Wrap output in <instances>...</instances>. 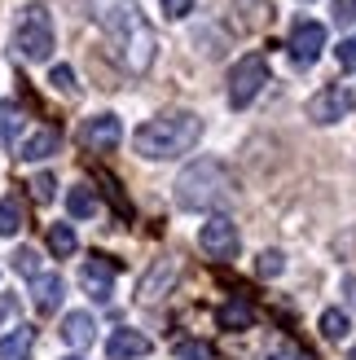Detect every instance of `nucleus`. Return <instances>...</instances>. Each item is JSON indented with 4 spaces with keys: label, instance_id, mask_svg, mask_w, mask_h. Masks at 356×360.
I'll use <instances>...</instances> for the list:
<instances>
[{
    "label": "nucleus",
    "instance_id": "nucleus-1",
    "mask_svg": "<svg viewBox=\"0 0 356 360\" xmlns=\"http://www.w3.org/2000/svg\"><path fill=\"white\" fill-rule=\"evenodd\" d=\"M93 18L132 70H146L154 62V31L141 22L136 0H93Z\"/></svg>",
    "mask_w": 356,
    "mask_h": 360
},
{
    "label": "nucleus",
    "instance_id": "nucleus-2",
    "mask_svg": "<svg viewBox=\"0 0 356 360\" xmlns=\"http://www.w3.org/2000/svg\"><path fill=\"white\" fill-rule=\"evenodd\" d=\"M203 141V115H193V110H167V115H154L146 119L136 128L132 136V146L141 158H181L189 154L193 146Z\"/></svg>",
    "mask_w": 356,
    "mask_h": 360
},
{
    "label": "nucleus",
    "instance_id": "nucleus-3",
    "mask_svg": "<svg viewBox=\"0 0 356 360\" xmlns=\"http://www.w3.org/2000/svg\"><path fill=\"white\" fill-rule=\"evenodd\" d=\"M172 189H176V207L181 211H211V207H220V202L234 198L238 180H234V172H229L220 158L203 154V158H193V163L176 176Z\"/></svg>",
    "mask_w": 356,
    "mask_h": 360
},
{
    "label": "nucleus",
    "instance_id": "nucleus-4",
    "mask_svg": "<svg viewBox=\"0 0 356 360\" xmlns=\"http://www.w3.org/2000/svg\"><path fill=\"white\" fill-rule=\"evenodd\" d=\"M13 49H18V58H27V62H49V53H53L49 9H40V5L23 9V18H18V27H13Z\"/></svg>",
    "mask_w": 356,
    "mask_h": 360
},
{
    "label": "nucleus",
    "instance_id": "nucleus-5",
    "mask_svg": "<svg viewBox=\"0 0 356 360\" xmlns=\"http://www.w3.org/2000/svg\"><path fill=\"white\" fill-rule=\"evenodd\" d=\"M264 84H269V62H264L260 53L238 58L234 70H229V105H234V110H246Z\"/></svg>",
    "mask_w": 356,
    "mask_h": 360
},
{
    "label": "nucleus",
    "instance_id": "nucleus-6",
    "mask_svg": "<svg viewBox=\"0 0 356 360\" xmlns=\"http://www.w3.org/2000/svg\"><path fill=\"white\" fill-rule=\"evenodd\" d=\"M198 246L211 259H234L238 255V229L229 215H211V220L198 229Z\"/></svg>",
    "mask_w": 356,
    "mask_h": 360
},
{
    "label": "nucleus",
    "instance_id": "nucleus-7",
    "mask_svg": "<svg viewBox=\"0 0 356 360\" xmlns=\"http://www.w3.org/2000/svg\"><path fill=\"white\" fill-rule=\"evenodd\" d=\"M348 110H352V93L343 84H326L322 93H312V101H308V119L312 123H339V119H348Z\"/></svg>",
    "mask_w": 356,
    "mask_h": 360
},
{
    "label": "nucleus",
    "instance_id": "nucleus-8",
    "mask_svg": "<svg viewBox=\"0 0 356 360\" xmlns=\"http://www.w3.org/2000/svg\"><path fill=\"white\" fill-rule=\"evenodd\" d=\"M273 0H229V27L242 35H255L273 22Z\"/></svg>",
    "mask_w": 356,
    "mask_h": 360
},
{
    "label": "nucleus",
    "instance_id": "nucleus-9",
    "mask_svg": "<svg viewBox=\"0 0 356 360\" xmlns=\"http://www.w3.org/2000/svg\"><path fill=\"white\" fill-rule=\"evenodd\" d=\"M176 273H181V264H176V259H154L150 268H146V277H141L136 281V299L141 303H154L158 295H167L172 290V285H176Z\"/></svg>",
    "mask_w": 356,
    "mask_h": 360
},
{
    "label": "nucleus",
    "instance_id": "nucleus-10",
    "mask_svg": "<svg viewBox=\"0 0 356 360\" xmlns=\"http://www.w3.org/2000/svg\"><path fill=\"white\" fill-rule=\"evenodd\" d=\"M80 141H84L93 154H106V150H115L119 141H123V128H119L115 115H93V119H84Z\"/></svg>",
    "mask_w": 356,
    "mask_h": 360
},
{
    "label": "nucleus",
    "instance_id": "nucleus-11",
    "mask_svg": "<svg viewBox=\"0 0 356 360\" xmlns=\"http://www.w3.org/2000/svg\"><path fill=\"white\" fill-rule=\"evenodd\" d=\"M322 49H326V27L322 22H299L295 35H291V58L299 66H312L317 58H322Z\"/></svg>",
    "mask_w": 356,
    "mask_h": 360
},
{
    "label": "nucleus",
    "instance_id": "nucleus-12",
    "mask_svg": "<svg viewBox=\"0 0 356 360\" xmlns=\"http://www.w3.org/2000/svg\"><path fill=\"white\" fill-rule=\"evenodd\" d=\"M80 281H84V290L93 295L97 303H106V299H110V290H115V264L106 259V255H93V259L84 264Z\"/></svg>",
    "mask_w": 356,
    "mask_h": 360
},
{
    "label": "nucleus",
    "instance_id": "nucleus-13",
    "mask_svg": "<svg viewBox=\"0 0 356 360\" xmlns=\"http://www.w3.org/2000/svg\"><path fill=\"white\" fill-rule=\"evenodd\" d=\"M31 295H35V308L49 316V312H58V308H62L66 285H62V277H58V273H40V277L31 281Z\"/></svg>",
    "mask_w": 356,
    "mask_h": 360
},
{
    "label": "nucleus",
    "instance_id": "nucleus-14",
    "mask_svg": "<svg viewBox=\"0 0 356 360\" xmlns=\"http://www.w3.org/2000/svg\"><path fill=\"white\" fill-rule=\"evenodd\" d=\"M106 352H110V360H136L150 352V338L141 330H115L110 343H106Z\"/></svg>",
    "mask_w": 356,
    "mask_h": 360
},
{
    "label": "nucleus",
    "instance_id": "nucleus-15",
    "mask_svg": "<svg viewBox=\"0 0 356 360\" xmlns=\"http://www.w3.org/2000/svg\"><path fill=\"white\" fill-rule=\"evenodd\" d=\"M62 146V132L58 128H40L35 136H27L23 146H18V158H27V163H40V158H53Z\"/></svg>",
    "mask_w": 356,
    "mask_h": 360
},
{
    "label": "nucleus",
    "instance_id": "nucleus-16",
    "mask_svg": "<svg viewBox=\"0 0 356 360\" xmlns=\"http://www.w3.org/2000/svg\"><path fill=\"white\" fill-rule=\"evenodd\" d=\"M62 338L70 347H88L97 338V321H93V312H66V321H62Z\"/></svg>",
    "mask_w": 356,
    "mask_h": 360
},
{
    "label": "nucleus",
    "instance_id": "nucleus-17",
    "mask_svg": "<svg viewBox=\"0 0 356 360\" xmlns=\"http://www.w3.org/2000/svg\"><path fill=\"white\" fill-rule=\"evenodd\" d=\"M35 347V330L31 326H13L5 338H0V360H27Z\"/></svg>",
    "mask_w": 356,
    "mask_h": 360
},
{
    "label": "nucleus",
    "instance_id": "nucleus-18",
    "mask_svg": "<svg viewBox=\"0 0 356 360\" xmlns=\"http://www.w3.org/2000/svg\"><path fill=\"white\" fill-rule=\"evenodd\" d=\"M220 326H224V330H251V326H255V308H251L246 299L224 303V308H220Z\"/></svg>",
    "mask_w": 356,
    "mask_h": 360
},
{
    "label": "nucleus",
    "instance_id": "nucleus-19",
    "mask_svg": "<svg viewBox=\"0 0 356 360\" xmlns=\"http://www.w3.org/2000/svg\"><path fill=\"white\" fill-rule=\"evenodd\" d=\"M23 220H27V215H23V198H0V238H13V233L18 229H23Z\"/></svg>",
    "mask_w": 356,
    "mask_h": 360
},
{
    "label": "nucleus",
    "instance_id": "nucleus-20",
    "mask_svg": "<svg viewBox=\"0 0 356 360\" xmlns=\"http://www.w3.org/2000/svg\"><path fill=\"white\" fill-rule=\"evenodd\" d=\"M66 211L75 215V220H88V215L97 211V193L88 189V185H70V193H66Z\"/></svg>",
    "mask_w": 356,
    "mask_h": 360
},
{
    "label": "nucleus",
    "instance_id": "nucleus-21",
    "mask_svg": "<svg viewBox=\"0 0 356 360\" xmlns=\"http://www.w3.org/2000/svg\"><path fill=\"white\" fill-rule=\"evenodd\" d=\"M49 250H53L58 259L75 255V229H70V224H53V229H49Z\"/></svg>",
    "mask_w": 356,
    "mask_h": 360
},
{
    "label": "nucleus",
    "instance_id": "nucleus-22",
    "mask_svg": "<svg viewBox=\"0 0 356 360\" xmlns=\"http://www.w3.org/2000/svg\"><path fill=\"white\" fill-rule=\"evenodd\" d=\"M348 330H352L348 312H339V308H326V312H322V334H326V338H334V343H339V338H348Z\"/></svg>",
    "mask_w": 356,
    "mask_h": 360
},
{
    "label": "nucleus",
    "instance_id": "nucleus-23",
    "mask_svg": "<svg viewBox=\"0 0 356 360\" xmlns=\"http://www.w3.org/2000/svg\"><path fill=\"white\" fill-rule=\"evenodd\" d=\"M13 273H23V277H40V255H35L31 246H23V250H13Z\"/></svg>",
    "mask_w": 356,
    "mask_h": 360
},
{
    "label": "nucleus",
    "instance_id": "nucleus-24",
    "mask_svg": "<svg viewBox=\"0 0 356 360\" xmlns=\"http://www.w3.org/2000/svg\"><path fill=\"white\" fill-rule=\"evenodd\" d=\"M281 268H286V255H281V250H260V259H255L260 277H281Z\"/></svg>",
    "mask_w": 356,
    "mask_h": 360
},
{
    "label": "nucleus",
    "instance_id": "nucleus-25",
    "mask_svg": "<svg viewBox=\"0 0 356 360\" xmlns=\"http://www.w3.org/2000/svg\"><path fill=\"white\" fill-rule=\"evenodd\" d=\"M0 132H5L9 146H18V132H23V115H18V105H5V110H0Z\"/></svg>",
    "mask_w": 356,
    "mask_h": 360
},
{
    "label": "nucleus",
    "instance_id": "nucleus-26",
    "mask_svg": "<svg viewBox=\"0 0 356 360\" xmlns=\"http://www.w3.org/2000/svg\"><path fill=\"white\" fill-rule=\"evenodd\" d=\"M49 84L58 88V93H75V88H80V84H75V70H70V66H53V70H49Z\"/></svg>",
    "mask_w": 356,
    "mask_h": 360
},
{
    "label": "nucleus",
    "instance_id": "nucleus-27",
    "mask_svg": "<svg viewBox=\"0 0 356 360\" xmlns=\"http://www.w3.org/2000/svg\"><path fill=\"white\" fill-rule=\"evenodd\" d=\"M269 360H312V356L299 347V343H277V347L269 352Z\"/></svg>",
    "mask_w": 356,
    "mask_h": 360
},
{
    "label": "nucleus",
    "instance_id": "nucleus-28",
    "mask_svg": "<svg viewBox=\"0 0 356 360\" xmlns=\"http://www.w3.org/2000/svg\"><path fill=\"white\" fill-rule=\"evenodd\" d=\"M158 9H163V18H172V22H181V18L193 9V0H158Z\"/></svg>",
    "mask_w": 356,
    "mask_h": 360
},
{
    "label": "nucleus",
    "instance_id": "nucleus-29",
    "mask_svg": "<svg viewBox=\"0 0 356 360\" xmlns=\"http://www.w3.org/2000/svg\"><path fill=\"white\" fill-rule=\"evenodd\" d=\"M176 360H211V347L207 343H181L176 347Z\"/></svg>",
    "mask_w": 356,
    "mask_h": 360
},
{
    "label": "nucleus",
    "instance_id": "nucleus-30",
    "mask_svg": "<svg viewBox=\"0 0 356 360\" xmlns=\"http://www.w3.org/2000/svg\"><path fill=\"white\" fill-rule=\"evenodd\" d=\"M334 22H339V27L356 22V0H334Z\"/></svg>",
    "mask_w": 356,
    "mask_h": 360
},
{
    "label": "nucleus",
    "instance_id": "nucleus-31",
    "mask_svg": "<svg viewBox=\"0 0 356 360\" xmlns=\"http://www.w3.org/2000/svg\"><path fill=\"white\" fill-rule=\"evenodd\" d=\"M31 193L40 198V202H49V198H53V176H49V172L35 176V180H31Z\"/></svg>",
    "mask_w": 356,
    "mask_h": 360
},
{
    "label": "nucleus",
    "instance_id": "nucleus-32",
    "mask_svg": "<svg viewBox=\"0 0 356 360\" xmlns=\"http://www.w3.org/2000/svg\"><path fill=\"white\" fill-rule=\"evenodd\" d=\"M339 66L343 70H356V40H343L339 44Z\"/></svg>",
    "mask_w": 356,
    "mask_h": 360
},
{
    "label": "nucleus",
    "instance_id": "nucleus-33",
    "mask_svg": "<svg viewBox=\"0 0 356 360\" xmlns=\"http://www.w3.org/2000/svg\"><path fill=\"white\" fill-rule=\"evenodd\" d=\"M18 316V299L13 295H0V326H5V321H13Z\"/></svg>",
    "mask_w": 356,
    "mask_h": 360
},
{
    "label": "nucleus",
    "instance_id": "nucleus-34",
    "mask_svg": "<svg viewBox=\"0 0 356 360\" xmlns=\"http://www.w3.org/2000/svg\"><path fill=\"white\" fill-rule=\"evenodd\" d=\"M66 360H84V356H66Z\"/></svg>",
    "mask_w": 356,
    "mask_h": 360
},
{
    "label": "nucleus",
    "instance_id": "nucleus-35",
    "mask_svg": "<svg viewBox=\"0 0 356 360\" xmlns=\"http://www.w3.org/2000/svg\"><path fill=\"white\" fill-rule=\"evenodd\" d=\"M352 360H356V347H352Z\"/></svg>",
    "mask_w": 356,
    "mask_h": 360
}]
</instances>
